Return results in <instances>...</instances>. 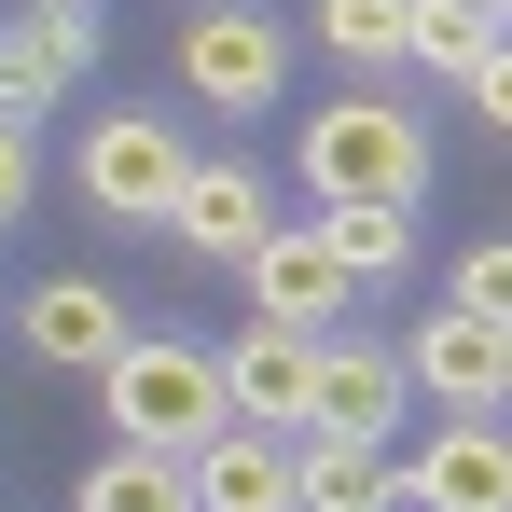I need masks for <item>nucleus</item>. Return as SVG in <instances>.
Segmentation results:
<instances>
[{
    "label": "nucleus",
    "mask_w": 512,
    "mask_h": 512,
    "mask_svg": "<svg viewBox=\"0 0 512 512\" xmlns=\"http://www.w3.org/2000/svg\"><path fill=\"white\" fill-rule=\"evenodd\" d=\"M291 167H305V194H319V208H416V194H429V125L402 111V97L346 84V97H319V111H305Z\"/></svg>",
    "instance_id": "nucleus-1"
},
{
    "label": "nucleus",
    "mask_w": 512,
    "mask_h": 512,
    "mask_svg": "<svg viewBox=\"0 0 512 512\" xmlns=\"http://www.w3.org/2000/svg\"><path fill=\"white\" fill-rule=\"evenodd\" d=\"M97 402H111V443H167V457H194V443L236 429L222 346H194V333H125V360L97 374Z\"/></svg>",
    "instance_id": "nucleus-2"
},
{
    "label": "nucleus",
    "mask_w": 512,
    "mask_h": 512,
    "mask_svg": "<svg viewBox=\"0 0 512 512\" xmlns=\"http://www.w3.org/2000/svg\"><path fill=\"white\" fill-rule=\"evenodd\" d=\"M208 167V153H180V125L167 111H97L84 125V153H70V180H84V208L97 222H125V236H167L180 222V180Z\"/></svg>",
    "instance_id": "nucleus-3"
},
{
    "label": "nucleus",
    "mask_w": 512,
    "mask_h": 512,
    "mask_svg": "<svg viewBox=\"0 0 512 512\" xmlns=\"http://www.w3.org/2000/svg\"><path fill=\"white\" fill-rule=\"evenodd\" d=\"M180 97L222 111V125L277 111V97H291V42H277V14H263V0H194V14H180Z\"/></svg>",
    "instance_id": "nucleus-4"
},
{
    "label": "nucleus",
    "mask_w": 512,
    "mask_h": 512,
    "mask_svg": "<svg viewBox=\"0 0 512 512\" xmlns=\"http://www.w3.org/2000/svg\"><path fill=\"white\" fill-rule=\"evenodd\" d=\"M402 512H512V416H429L402 443Z\"/></svg>",
    "instance_id": "nucleus-5"
},
{
    "label": "nucleus",
    "mask_w": 512,
    "mask_h": 512,
    "mask_svg": "<svg viewBox=\"0 0 512 512\" xmlns=\"http://www.w3.org/2000/svg\"><path fill=\"white\" fill-rule=\"evenodd\" d=\"M236 277H250V305L277 319V333H333L346 305H360V277H346L333 222H277V236H263V250L236 263Z\"/></svg>",
    "instance_id": "nucleus-6"
},
{
    "label": "nucleus",
    "mask_w": 512,
    "mask_h": 512,
    "mask_svg": "<svg viewBox=\"0 0 512 512\" xmlns=\"http://www.w3.org/2000/svg\"><path fill=\"white\" fill-rule=\"evenodd\" d=\"M402 374H416L443 416H512V333L485 319V305H443V319H416Z\"/></svg>",
    "instance_id": "nucleus-7"
},
{
    "label": "nucleus",
    "mask_w": 512,
    "mask_h": 512,
    "mask_svg": "<svg viewBox=\"0 0 512 512\" xmlns=\"http://www.w3.org/2000/svg\"><path fill=\"white\" fill-rule=\"evenodd\" d=\"M402 388H416V374H402V346H374V333H333L319 346V443H402Z\"/></svg>",
    "instance_id": "nucleus-8"
},
{
    "label": "nucleus",
    "mask_w": 512,
    "mask_h": 512,
    "mask_svg": "<svg viewBox=\"0 0 512 512\" xmlns=\"http://www.w3.org/2000/svg\"><path fill=\"white\" fill-rule=\"evenodd\" d=\"M319 346H333V333H277V319L222 346V388H236V429H291V443H305V416H319Z\"/></svg>",
    "instance_id": "nucleus-9"
},
{
    "label": "nucleus",
    "mask_w": 512,
    "mask_h": 512,
    "mask_svg": "<svg viewBox=\"0 0 512 512\" xmlns=\"http://www.w3.org/2000/svg\"><path fill=\"white\" fill-rule=\"evenodd\" d=\"M194 512H305V443H291V429L194 443Z\"/></svg>",
    "instance_id": "nucleus-10"
},
{
    "label": "nucleus",
    "mask_w": 512,
    "mask_h": 512,
    "mask_svg": "<svg viewBox=\"0 0 512 512\" xmlns=\"http://www.w3.org/2000/svg\"><path fill=\"white\" fill-rule=\"evenodd\" d=\"M14 333L42 346L56 374H111V360H125V305H111V277H42V291L14 305Z\"/></svg>",
    "instance_id": "nucleus-11"
},
{
    "label": "nucleus",
    "mask_w": 512,
    "mask_h": 512,
    "mask_svg": "<svg viewBox=\"0 0 512 512\" xmlns=\"http://www.w3.org/2000/svg\"><path fill=\"white\" fill-rule=\"evenodd\" d=\"M167 236H180V250H208V263H250L263 236H277V180H263V167H194Z\"/></svg>",
    "instance_id": "nucleus-12"
},
{
    "label": "nucleus",
    "mask_w": 512,
    "mask_h": 512,
    "mask_svg": "<svg viewBox=\"0 0 512 512\" xmlns=\"http://www.w3.org/2000/svg\"><path fill=\"white\" fill-rule=\"evenodd\" d=\"M0 42H14V70H28V111H56V97L97 70V14H84V0H28Z\"/></svg>",
    "instance_id": "nucleus-13"
},
{
    "label": "nucleus",
    "mask_w": 512,
    "mask_h": 512,
    "mask_svg": "<svg viewBox=\"0 0 512 512\" xmlns=\"http://www.w3.org/2000/svg\"><path fill=\"white\" fill-rule=\"evenodd\" d=\"M70 512H194V457H167V443H111Z\"/></svg>",
    "instance_id": "nucleus-14"
},
{
    "label": "nucleus",
    "mask_w": 512,
    "mask_h": 512,
    "mask_svg": "<svg viewBox=\"0 0 512 512\" xmlns=\"http://www.w3.org/2000/svg\"><path fill=\"white\" fill-rule=\"evenodd\" d=\"M305 512H402V457H388V443H319V429H305Z\"/></svg>",
    "instance_id": "nucleus-15"
},
{
    "label": "nucleus",
    "mask_w": 512,
    "mask_h": 512,
    "mask_svg": "<svg viewBox=\"0 0 512 512\" xmlns=\"http://www.w3.org/2000/svg\"><path fill=\"white\" fill-rule=\"evenodd\" d=\"M499 56V14H471V0H416V42H402V70H443V84H471Z\"/></svg>",
    "instance_id": "nucleus-16"
},
{
    "label": "nucleus",
    "mask_w": 512,
    "mask_h": 512,
    "mask_svg": "<svg viewBox=\"0 0 512 512\" xmlns=\"http://www.w3.org/2000/svg\"><path fill=\"white\" fill-rule=\"evenodd\" d=\"M319 42H333L346 70H402V42H416V0H319Z\"/></svg>",
    "instance_id": "nucleus-17"
},
{
    "label": "nucleus",
    "mask_w": 512,
    "mask_h": 512,
    "mask_svg": "<svg viewBox=\"0 0 512 512\" xmlns=\"http://www.w3.org/2000/svg\"><path fill=\"white\" fill-rule=\"evenodd\" d=\"M319 222H333V250H346V277H360V291L416 263V208H319Z\"/></svg>",
    "instance_id": "nucleus-18"
},
{
    "label": "nucleus",
    "mask_w": 512,
    "mask_h": 512,
    "mask_svg": "<svg viewBox=\"0 0 512 512\" xmlns=\"http://www.w3.org/2000/svg\"><path fill=\"white\" fill-rule=\"evenodd\" d=\"M457 305H485V319L512 333V236H485V250L457 263Z\"/></svg>",
    "instance_id": "nucleus-19"
},
{
    "label": "nucleus",
    "mask_w": 512,
    "mask_h": 512,
    "mask_svg": "<svg viewBox=\"0 0 512 512\" xmlns=\"http://www.w3.org/2000/svg\"><path fill=\"white\" fill-rule=\"evenodd\" d=\"M28 194H42V139H28V125H14V111H0V222H14V208H28Z\"/></svg>",
    "instance_id": "nucleus-20"
},
{
    "label": "nucleus",
    "mask_w": 512,
    "mask_h": 512,
    "mask_svg": "<svg viewBox=\"0 0 512 512\" xmlns=\"http://www.w3.org/2000/svg\"><path fill=\"white\" fill-rule=\"evenodd\" d=\"M471 111H485V125H499V139H512V28H499V56L471 70Z\"/></svg>",
    "instance_id": "nucleus-21"
},
{
    "label": "nucleus",
    "mask_w": 512,
    "mask_h": 512,
    "mask_svg": "<svg viewBox=\"0 0 512 512\" xmlns=\"http://www.w3.org/2000/svg\"><path fill=\"white\" fill-rule=\"evenodd\" d=\"M0 111H14V125H42V111H28V70H14V42H0Z\"/></svg>",
    "instance_id": "nucleus-22"
},
{
    "label": "nucleus",
    "mask_w": 512,
    "mask_h": 512,
    "mask_svg": "<svg viewBox=\"0 0 512 512\" xmlns=\"http://www.w3.org/2000/svg\"><path fill=\"white\" fill-rule=\"evenodd\" d=\"M471 14H499V28H512V0H471Z\"/></svg>",
    "instance_id": "nucleus-23"
}]
</instances>
